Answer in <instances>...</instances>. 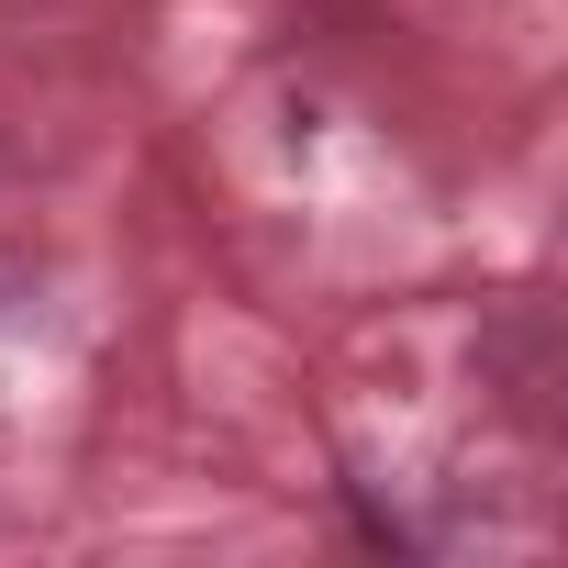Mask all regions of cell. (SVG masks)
Returning <instances> with one entry per match:
<instances>
[{"mask_svg":"<svg viewBox=\"0 0 568 568\" xmlns=\"http://www.w3.org/2000/svg\"><path fill=\"white\" fill-rule=\"evenodd\" d=\"M479 368L501 379L513 424H546V413H557V324H546L535 302H513V313L479 335Z\"/></svg>","mask_w":568,"mask_h":568,"instance_id":"6da1fadb","label":"cell"}]
</instances>
